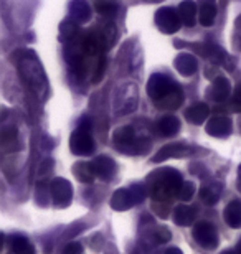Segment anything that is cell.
<instances>
[{
    "instance_id": "f1b7e54d",
    "label": "cell",
    "mask_w": 241,
    "mask_h": 254,
    "mask_svg": "<svg viewBox=\"0 0 241 254\" xmlns=\"http://www.w3.org/2000/svg\"><path fill=\"white\" fill-rule=\"evenodd\" d=\"M200 198H202V201L207 203V205H215V203L220 200V187L217 185L202 187V189H200Z\"/></svg>"
},
{
    "instance_id": "f35d334b",
    "label": "cell",
    "mask_w": 241,
    "mask_h": 254,
    "mask_svg": "<svg viewBox=\"0 0 241 254\" xmlns=\"http://www.w3.org/2000/svg\"><path fill=\"white\" fill-rule=\"evenodd\" d=\"M238 187L241 189V164H240V167H238Z\"/></svg>"
},
{
    "instance_id": "52a82bcc",
    "label": "cell",
    "mask_w": 241,
    "mask_h": 254,
    "mask_svg": "<svg viewBox=\"0 0 241 254\" xmlns=\"http://www.w3.org/2000/svg\"><path fill=\"white\" fill-rule=\"evenodd\" d=\"M70 149L75 155L88 157V155H93L96 144L88 130L76 129L70 137Z\"/></svg>"
},
{
    "instance_id": "f546056e",
    "label": "cell",
    "mask_w": 241,
    "mask_h": 254,
    "mask_svg": "<svg viewBox=\"0 0 241 254\" xmlns=\"http://www.w3.org/2000/svg\"><path fill=\"white\" fill-rule=\"evenodd\" d=\"M101 38H102V43H104L106 50H109L112 45L116 43V38H117V30L112 23H106L102 30L99 32Z\"/></svg>"
},
{
    "instance_id": "5b68a950",
    "label": "cell",
    "mask_w": 241,
    "mask_h": 254,
    "mask_svg": "<svg viewBox=\"0 0 241 254\" xmlns=\"http://www.w3.org/2000/svg\"><path fill=\"white\" fill-rule=\"evenodd\" d=\"M193 240L198 243L205 250H215L218 246V233L212 223L208 221H198L193 226Z\"/></svg>"
},
{
    "instance_id": "7c38bea8",
    "label": "cell",
    "mask_w": 241,
    "mask_h": 254,
    "mask_svg": "<svg viewBox=\"0 0 241 254\" xmlns=\"http://www.w3.org/2000/svg\"><path fill=\"white\" fill-rule=\"evenodd\" d=\"M230 93H232V84H230L228 78L225 76H217L213 81V84L210 86L207 96L212 101H217V103H225L228 99Z\"/></svg>"
},
{
    "instance_id": "ba28073f",
    "label": "cell",
    "mask_w": 241,
    "mask_h": 254,
    "mask_svg": "<svg viewBox=\"0 0 241 254\" xmlns=\"http://www.w3.org/2000/svg\"><path fill=\"white\" fill-rule=\"evenodd\" d=\"M175 83L167 78L165 74H161V73H156L152 74L151 78H149V83H147V94L151 96V98L156 101H161L163 99L165 96L170 93V91L175 88Z\"/></svg>"
},
{
    "instance_id": "7402d4cb",
    "label": "cell",
    "mask_w": 241,
    "mask_h": 254,
    "mask_svg": "<svg viewBox=\"0 0 241 254\" xmlns=\"http://www.w3.org/2000/svg\"><path fill=\"white\" fill-rule=\"evenodd\" d=\"M208 114H210V108H208V106L203 104V103H198V104L190 106V108L185 111V119L188 121V123L198 126V124H202V123L207 121Z\"/></svg>"
},
{
    "instance_id": "44dd1931",
    "label": "cell",
    "mask_w": 241,
    "mask_h": 254,
    "mask_svg": "<svg viewBox=\"0 0 241 254\" xmlns=\"http://www.w3.org/2000/svg\"><path fill=\"white\" fill-rule=\"evenodd\" d=\"M197 13L198 8L193 0H185V2L178 5V15H180V20L185 27H193L195 22H197Z\"/></svg>"
},
{
    "instance_id": "2e32d148",
    "label": "cell",
    "mask_w": 241,
    "mask_h": 254,
    "mask_svg": "<svg viewBox=\"0 0 241 254\" xmlns=\"http://www.w3.org/2000/svg\"><path fill=\"white\" fill-rule=\"evenodd\" d=\"M156 130L159 132V135H162V137H172L180 130V121H178L175 116L167 114L157 121Z\"/></svg>"
},
{
    "instance_id": "8992f818",
    "label": "cell",
    "mask_w": 241,
    "mask_h": 254,
    "mask_svg": "<svg viewBox=\"0 0 241 254\" xmlns=\"http://www.w3.org/2000/svg\"><path fill=\"white\" fill-rule=\"evenodd\" d=\"M50 196L55 206L58 208L68 206L71 200H73V185L68 180L58 177V179H55L50 184Z\"/></svg>"
},
{
    "instance_id": "d6986e66",
    "label": "cell",
    "mask_w": 241,
    "mask_h": 254,
    "mask_svg": "<svg viewBox=\"0 0 241 254\" xmlns=\"http://www.w3.org/2000/svg\"><path fill=\"white\" fill-rule=\"evenodd\" d=\"M197 218V210L188 205H178L173 210V221L178 226H190Z\"/></svg>"
},
{
    "instance_id": "836d02e7",
    "label": "cell",
    "mask_w": 241,
    "mask_h": 254,
    "mask_svg": "<svg viewBox=\"0 0 241 254\" xmlns=\"http://www.w3.org/2000/svg\"><path fill=\"white\" fill-rule=\"evenodd\" d=\"M83 253V246H81V243H70V245H66L63 254H81Z\"/></svg>"
},
{
    "instance_id": "b9f144b4",
    "label": "cell",
    "mask_w": 241,
    "mask_h": 254,
    "mask_svg": "<svg viewBox=\"0 0 241 254\" xmlns=\"http://www.w3.org/2000/svg\"><path fill=\"white\" fill-rule=\"evenodd\" d=\"M238 251H240V253H241V240H240V241H238Z\"/></svg>"
},
{
    "instance_id": "d590c367",
    "label": "cell",
    "mask_w": 241,
    "mask_h": 254,
    "mask_svg": "<svg viewBox=\"0 0 241 254\" xmlns=\"http://www.w3.org/2000/svg\"><path fill=\"white\" fill-rule=\"evenodd\" d=\"M78 129H83V130H88V132H89V129H91L89 119H86V118L81 119V121H80V124H78Z\"/></svg>"
},
{
    "instance_id": "4dcf8cb0",
    "label": "cell",
    "mask_w": 241,
    "mask_h": 254,
    "mask_svg": "<svg viewBox=\"0 0 241 254\" xmlns=\"http://www.w3.org/2000/svg\"><path fill=\"white\" fill-rule=\"evenodd\" d=\"M129 191H131V196H132V201H134V205L144 201V198H146V195H147L146 185H142V184H134V185H131V187H129Z\"/></svg>"
},
{
    "instance_id": "603a6c76",
    "label": "cell",
    "mask_w": 241,
    "mask_h": 254,
    "mask_svg": "<svg viewBox=\"0 0 241 254\" xmlns=\"http://www.w3.org/2000/svg\"><path fill=\"white\" fill-rule=\"evenodd\" d=\"M225 221L233 230L241 228V201L233 200L228 203V206L225 208Z\"/></svg>"
},
{
    "instance_id": "60d3db41",
    "label": "cell",
    "mask_w": 241,
    "mask_h": 254,
    "mask_svg": "<svg viewBox=\"0 0 241 254\" xmlns=\"http://www.w3.org/2000/svg\"><path fill=\"white\" fill-rule=\"evenodd\" d=\"M222 254H237L235 251H225V253H222Z\"/></svg>"
},
{
    "instance_id": "9c48e42d",
    "label": "cell",
    "mask_w": 241,
    "mask_h": 254,
    "mask_svg": "<svg viewBox=\"0 0 241 254\" xmlns=\"http://www.w3.org/2000/svg\"><path fill=\"white\" fill-rule=\"evenodd\" d=\"M193 152V147L182 144V142H172V144L163 145L161 150L157 152V155L152 157L154 164H161V162H165L168 159H177V157H185L190 155Z\"/></svg>"
},
{
    "instance_id": "cb8c5ba5",
    "label": "cell",
    "mask_w": 241,
    "mask_h": 254,
    "mask_svg": "<svg viewBox=\"0 0 241 254\" xmlns=\"http://www.w3.org/2000/svg\"><path fill=\"white\" fill-rule=\"evenodd\" d=\"M0 140H2V149L3 152L10 150H18V140H17V129L13 126H7L2 129L0 134Z\"/></svg>"
},
{
    "instance_id": "83f0119b",
    "label": "cell",
    "mask_w": 241,
    "mask_h": 254,
    "mask_svg": "<svg viewBox=\"0 0 241 254\" xmlns=\"http://www.w3.org/2000/svg\"><path fill=\"white\" fill-rule=\"evenodd\" d=\"M76 35H78V23L73 20H65L60 25V42L70 43L76 38Z\"/></svg>"
},
{
    "instance_id": "1f68e13d",
    "label": "cell",
    "mask_w": 241,
    "mask_h": 254,
    "mask_svg": "<svg viewBox=\"0 0 241 254\" xmlns=\"http://www.w3.org/2000/svg\"><path fill=\"white\" fill-rule=\"evenodd\" d=\"M172 238V233L168 230L167 226H157L156 230H154V241L159 243V245H162V243H168Z\"/></svg>"
},
{
    "instance_id": "7a4b0ae2",
    "label": "cell",
    "mask_w": 241,
    "mask_h": 254,
    "mask_svg": "<svg viewBox=\"0 0 241 254\" xmlns=\"http://www.w3.org/2000/svg\"><path fill=\"white\" fill-rule=\"evenodd\" d=\"M182 185H183L182 175L178 174L177 170H172V169L162 170L161 174L157 175V180L152 182L151 195L154 198V201L167 203L168 200H172L173 196H178V191H180Z\"/></svg>"
},
{
    "instance_id": "30bf717a",
    "label": "cell",
    "mask_w": 241,
    "mask_h": 254,
    "mask_svg": "<svg viewBox=\"0 0 241 254\" xmlns=\"http://www.w3.org/2000/svg\"><path fill=\"white\" fill-rule=\"evenodd\" d=\"M195 50L202 55V57L208 58L210 62L213 63H222V64H228L230 69H233V64L230 63L232 58L228 57L227 53L223 52L218 45H213V43H203V45H195Z\"/></svg>"
},
{
    "instance_id": "4316f807",
    "label": "cell",
    "mask_w": 241,
    "mask_h": 254,
    "mask_svg": "<svg viewBox=\"0 0 241 254\" xmlns=\"http://www.w3.org/2000/svg\"><path fill=\"white\" fill-rule=\"evenodd\" d=\"M73 174H75L76 179H78L80 182H83V184H91V182H94V177H96L94 170H93V165L86 164V162L75 164Z\"/></svg>"
},
{
    "instance_id": "6da1fadb",
    "label": "cell",
    "mask_w": 241,
    "mask_h": 254,
    "mask_svg": "<svg viewBox=\"0 0 241 254\" xmlns=\"http://www.w3.org/2000/svg\"><path fill=\"white\" fill-rule=\"evenodd\" d=\"M18 69L20 74L27 84V88L37 96L38 99H45L48 94V79L45 76V71L42 68V64L35 57V53H30L27 57V53L23 55V58L18 60Z\"/></svg>"
},
{
    "instance_id": "7bdbcfd3",
    "label": "cell",
    "mask_w": 241,
    "mask_h": 254,
    "mask_svg": "<svg viewBox=\"0 0 241 254\" xmlns=\"http://www.w3.org/2000/svg\"><path fill=\"white\" fill-rule=\"evenodd\" d=\"M238 45H240V48H241V38H240V42H238Z\"/></svg>"
},
{
    "instance_id": "4fadbf2b",
    "label": "cell",
    "mask_w": 241,
    "mask_h": 254,
    "mask_svg": "<svg viewBox=\"0 0 241 254\" xmlns=\"http://www.w3.org/2000/svg\"><path fill=\"white\" fill-rule=\"evenodd\" d=\"M93 165V170L96 177H99L102 180H111L112 177L116 175V162L111 159V157H106V155H99L91 162Z\"/></svg>"
},
{
    "instance_id": "ffe728a7",
    "label": "cell",
    "mask_w": 241,
    "mask_h": 254,
    "mask_svg": "<svg viewBox=\"0 0 241 254\" xmlns=\"http://www.w3.org/2000/svg\"><path fill=\"white\" fill-rule=\"evenodd\" d=\"M111 206H112V210H116V211H126V210H129L131 206H134L129 189L116 190L114 195L111 198Z\"/></svg>"
},
{
    "instance_id": "ee69618b",
    "label": "cell",
    "mask_w": 241,
    "mask_h": 254,
    "mask_svg": "<svg viewBox=\"0 0 241 254\" xmlns=\"http://www.w3.org/2000/svg\"><path fill=\"white\" fill-rule=\"evenodd\" d=\"M238 89H241V86H240V88H238Z\"/></svg>"
},
{
    "instance_id": "8d00e7d4",
    "label": "cell",
    "mask_w": 241,
    "mask_h": 254,
    "mask_svg": "<svg viewBox=\"0 0 241 254\" xmlns=\"http://www.w3.org/2000/svg\"><path fill=\"white\" fill-rule=\"evenodd\" d=\"M156 210L161 213V216H167V213H168V208L165 205H162V203H159V206H156Z\"/></svg>"
},
{
    "instance_id": "e0dca14e",
    "label": "cell",
    "mask_w": 241,
    "mask_h": 254,
    "mask_svg": "<svg viewBox=\"0 0 241 254\" xmlns=\"http://www.w3.org/2000/svg\"><path fill=\"white\" fill-rule=\"evenodd\" d=\"M173 66H175V69L182 76H192V74L197 73V69H198L197 58L190 53L178 55V57L175 58V62H173Z\"/></svg>"
},
{
    "instance_id": "3957f363",
    "label": "cell",
    "mask_w": 241,
    "mask_h": 254,
    "mask_svg": "<svg viewBox=\"0 0 241 254\" xmlns=\"http://www.w3.org/2000/svg\"><path fill=\"white\" fill-rule=\"evenodd\" d=\"M139 104V91L136 84H124L117 89L114 98V111L119 116H127L134 113Z\"/></svg>"
},
{
    "instance_id": "484cf974",
    "label": "cell",
    "mask_w": 241,
    "mask_h": 254,
    "mask_svg": "<svg viewBox=\"0 0 241 254\" xmlns=\"http://www.w3.org/2000/svg\"><path fill=\"white\" fill-rule=\"evenodd\" d=\"M10 248L13 254H37L35 246L25 236H13L10 240Z\"/></svg>"
},
{
    "instance_id": "ac0fdd59",
    "label": "cell",
    "mask_w": 241,
    "mask_h": 254,
    "mask_svg": "<svg viewBox=\"0 0 241 254\" xmlns=\"http://www.w3.org/2000/svg\"><path fill=\"white\" fill-rule=\"evenodd\" d=\"M182 103H183V91L180 89V86H175L165 98L157 101L156 106L159 109H163V111H175L180 108Z\"/></svg>"
},
{
    "instance_id": "d4e9b609",
    "label": "cell",
    "mask_w": 241,
    "mask_h": 254,
    "mask_svg": "<svg viewBox=\"0 0 241 254\" xmlns=\"http://www.w3.org/2000/svg\"><path fill=\"white\" fill-rule=\"evenodd\" d=\"M96 12L106 18H112L119 10V0H93Z\"/></svg>"
},
{
    "instance_id": "d6a6232c",
    "label": "cell",
    "mask_w": 241,
    "mask_h": 254,
    "mask_svg": "<svg viewBox=\"0 0 241 254\" xmlns=\"http://www.w3.org/2000/svg\"><path fill=\"white\" fill-rule=\"evenodd\" d=\"M195 191H197V189H195V185L192 182H183L182 189L178 191V198H180L182 201H190L195 195Z\"/></svg>"
},
{
    "instance_id": "277c9868",
    "label": "cell",
    "mask_w": 241,
    "mask_h": 254,
    "mask_svg": "<svg viewBox=\"0 0 241 254\" xmlns=\"http://www.w3.org/2000/svg\"><path fill=\"white\" fill-rule=\"evenodd\" d=\"M156 25L162 33H167V35L177 33L182 25L178 10H173L172 7L159 8V12L156 13Z\"/></svg>"
},
{
    "instance_id": "8fae6325",
    "label": "cell",
    "mask_w": 241,
    "mask_h": 254,
    "mask_svg": "<svg viewBox=\"0 0 241 254\" xmlns=\"http://www.w3.org/2000/svg\"><path fill=\"white\" fill-rule=\"evenodd\" d=\"M233 130V123L228 116H213L207 123V134L212 137H228Z\"/></svg>"
},
{
    "instance_id": "e575fe53",
    "label": "cell",
    "mask_w": 241,
    "mask_h": 254,
    "mask_svg": "<svg viewBox=\"0 0 241 254\" xmlns=\"http://www.w3.org/2000/svg\"><path fill=\"white\" fill-rule=\"evenodd\" d=\"M232 109L237 111V113H241V89H238L235 93L233 99H232Z\"/></svg>"
},
{
    "instance_id": "9a60e30c",
    "label": "cell",
    "mask_w": 241,
    "mask_h": 254,
    "mask_svg": "<svg viewBox=\"0 0 241 254\" xmlns=\"http://www.w3.org/2000/svg\"><path fill=\"white\" fill-rule=\"evenodd\" d=\"M217 18V3L215 0H200L198 7V22L203 27H212Z\"/></svg>"
},
{
    "instance_id": "74e56055",
    "label": "cell",
    "mask_w": 241,
    "mask_h": 254,
    "mask_svg": "<svg viewBox=\"0 0 241 254\" xmlns=\"http://www.w3.org/2000/svg\"><path fill=\"white\" fill-rule=\"evenodd\" d=\"M163 254H183V253L178 250V248H168V250L163 253Z\"/></svg>"
},
{
    "instance_id": "5bb4252c",
    "label": "cell",
    "mask_w": 241,
    "mask_h": 254,
    "mask_svg": "<svg viewBox=\"0 0 241 254\" xmlns=\"http://www.w3.org/2000/svg\"><path fill=\"white\" fill-rule=\"evenodd\" d=\"M70 17L76 23H86L91 18V7L88 0H71L70 2Z\"/></svg>"
},
{
    "instance_id": "ab89813d",
    "label": "cell",
    "mask_w": 241,
    "mask_h": 254,
    "mask_svg": "<svg viewBox=\"0 0 241 254\" xmlns=\"http://www.w3.org/2000/svg\"><path fill=\"white\" fill-rule=\"evenodd\" d=\"M237 25H238V28L241 30V15H240V17H238V20H237Z\"/></svg>"
}]
</instances>
